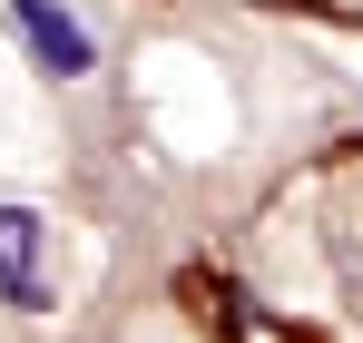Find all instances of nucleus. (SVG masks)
I'll use <instances>...</instances> for the list:
<instances>
[{"instance_id":"obj_1","label":"nucleus","mask_w":363,"mask_h":343,"mask_svg":"<svg viewBox=\"0 0 363 343\" xmlns=\"http://www.w3.org/2000/svg\"><path fill=\"white\" fill-rule=\"evenodd\" d=\"M40 245H50V226H40L30 206H0V304H20V314H40V304H50Z\"/></svg>"},{"instance_id":"obj_2","label":"nucleus","mask_w":363,"mask_h":343,"mask_svg":"<svg viewBox=\"0 0 363 343\" xmlns=\"http://www.w3.org/2000/svg\"><path fill=\"white\" fill-rule=\"evenodd\" d=\"M10 20H20V40H30V50H40V69H60V79H79V69H89V30H79V20H69L60 0H10Z\"/></svg>"}]
</instances>
